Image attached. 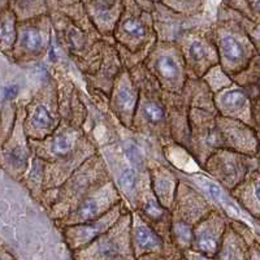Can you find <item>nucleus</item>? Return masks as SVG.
<instances>
[{
	"instance_id": "obj_1",
	"label": "nucleus",
	"mask_w": 260,
	"mask_h": 260,
	"mask_svg": "<svg viewBox=\"0 0 260 260\" xmlns=\"http://www.w3.org/2000/svg\"><path fill=\"white\" fill-rule=\"evenodd\" d=\"M207 171L222 186L233 190L246 176V166L237 151L217 150L207 159Z\"/></svg>"
},
{
	"instance_id": "obj_2",
	"label": "nucleus",
	"mask_w": 260,
	"mask_h": 260,
	"mask_svg": "<svg viewBox=\"0 0 260 260\" xmlns=\"http://www.w3.org/2000/svg\"><path fill=\"white\" fill-rule=\"evenodd\" d=\"M152 69L155 77L160 83L166 86L169 91H177L183 83V73L186 68V62L177 55V51L172 48L155 47L152 50Z\"/></svg>"
},
{
	"instance_id": "obj_3",
	"label": "nucleus",
	"mask_w": 260,
	"mask_h": 260,
	"mask_svg": "<svg viewBox=\"0 0 260 260\" xmlns=\"http://www.w3.org/2000/svg\"><path fill=\"white\" fill-rule=\"evenodd\" d=\"M219 59L221 68L228 74H236L242 71L247 56V47L242 39L233 31H222L219 37Z\"/></svg>"
},
{
	"instance_id": "obj_4",
	"label": "nucleus",
	"mask_w": 260,
	"mask_h": 260,
	"mask_svg": "<svg viewBox=\"0 0 260 260\" xmlns=\"http://www.w3.org/2000/svg\"><path fill=\"white\" fill-rule=\"evenodd\" d=\"M183 57L186 68L195 71L197 74H203L215 67L219 59V50L203 39H192L183 48Z\"/></svg>"
},
{
	"instance_id": "obj_5",
	"label": "nucleus",
	"mask_w": 260,
	"mask_h": 260,
	"mask_svg": "<svg viewBox=\"0 0 260 260\" xmlns=\"http://www.w3.org/2000/svg\"><path fill=\"white\" fill-rule=\"evenodd\" d=\"M57 118L55 117L51 104L46 102H31L27 108V117L25 121V130L26 133L32 130L36 133L34 138H45L53 133L55 127L57 126Z\"/></svg>"
},
{
	"instance_id": "obj_6",
	"label": "nucleus",
	"mask_w": 260,
	"mask_h": 260,
	"mask_svg": "<svg viewBox=\"0 0 260 260\" xmlns=\"http://www.w3.org/2000/svg\"><path fill=\"white\" fill-rule=\"evenodd\" d=\"M115 106L118 116L122 121H127V125L133 122L134 112L138 106V90L134 87L133 82L127 74H122L115 86Z\"/></svg>"
},
{
	"instance_id": "obj_7",
	"label": "nucleus",
	"mask_w": 260,
	"mask_h": 260,
	"mask_svg": "<svg viewBox=\"0 0 260 260\" xmlns=\"http://www.w3.org/2000/svg\"><path fill=\"white\" fill-rule=\"evenodd\" d=\"M222 225L221 217L217 213H211L194 233V246L206 256H212L219 250L220 228Z\"/></svg>"
},
{
	"instance_id": "obj_8",
	"label": "nucleus",
	"mask_w": 260,
	"mask_h": 260,
	"mask_svg": "<svg viewBox=\"0 0 260 260\" xmlns=\"http://www.w3.org/2000/svg\"><path fill=\"white\" fill-rule=\"evenodd\" d=\"M248 98L245 89H226L216 92L215 104L221 116L225 117H242L248 111Z\"/></svg>"
},
{
	"instance_id": "obj_9",
	"label": "nucleus",
	"mask_w": 260,
	"mask_h": 260,
	"mask_svg": "<svg viewBox=\"0 0 260 260\" xmlns=\"http://www.w3.org/2000/svg\"><path fill=\"white\" fill-rule=\"evenodd\" d=\"M110 183L108 182L106 186L102 187V190L96 194H91L90 197L83 199L80 204H78L77 210L73 213L74 219L80 222L91 221L95 220L98 216H101L99 213L103 211V207H106V203H111L112 198L116 197V191L111 189Z\"/></svg>"
},
{
	"instance_id": "obj_10",
	"label": "nucleus",
	"mask_w": 260,
	"mask_h": 260,
	"mask_svg": "<svg viewBox=\"0 0 260 260\" xmlns=\"http://www.w3.org/2000/svg\"><path fill=\"white\" fill-rule=\"evenodd\" d=\"M117 213V208H112L110 213H107L106 217L96 219L90 224H77L74 226L69 228L67 231V238L74 245H82V243L90 242L95 240L102 232L106 231V228L110 226L111 222L113 221V215Z\"/></svg>"
},
{
	"instance_id": "obj_11",
	"label": "nucleus",
	"mask_w": 260,
	"mask_h": 260,
	"mask_svg": "<svg viewBox=\"0 0 260 260\" xmlns=\"http://www.w3.org/2000/svg\"><path fill=\"white\" fill-rule=\"evenodd\" d=\"M146 34L147 29L145 22L133 16L125 17L118 26V41L129 51L139 50V43L143 42Z\"/></svg>"
},
{
	"instance_id": "obj_12",
	"label": "nucleus",
	"mask_w": 260,
	"mask_h": 260,
	"mask_svg": "<svg viewBox=\"0 0 260 260\" xmlns=\"http://www.w3.org/2000/svg\"><path fill=\"white\" fill-rule=\"evenodd\" d=\"M151 185L154 187V194L157 201L167 207L173 202L177 195L178 181L175 176L168 171L155 172L151 175Z\"/></svg>"
},
{
	"instance_id": "obj_13",
	"label": "nucleus",
	"mask_w": 260,
	"mask_h": 260,
	"mask_svg": "<svg viewBox=\"0 0 260 260\" xmlns=\"http://www.w3.org/2000/svg\"><path fill=\"white\" fill-rule=\"evenodd\" d=\"M16 43L17 46L15 48H18V51H21L22 55L26 57L37 56L46 48V38L43 32L34 26H26L21 29Z\"/></svg>"
},
{
	"instance_id": "obj_14",
	"label": "nucleus",
	"mask_w": 260,
	"mask_h": 260,
	"mask_svg": "<svg viewBox=\"0 0 260 260\" xmlns=\"http://www.w3.org/2000/svg\"><path fill=\"white\" fill-rule=\"evenodd\" d=\"M134 237H136L137 246L142 250H148V251L150 250H159L162 246L160 237L143 221H139L137 224Z\"/></svg>"
},
{
	"instance_id": "obj_15",
	"label": "nucleus",
	"mask_w": 260,
	"mask_h": 260,
	"mask_svg": "<svg viewBox=\"0 0 260 260\" xmlns=\"http://www.w3.org/2000/svg\"><path fill=\"white\" fill-rule=\"evenodd\" d=\"M77 139V132H64V133L55 134L50 146L51 155L55 157L67 156L73 151Z\"/></svg>"
},
{
	"instance_id": "obj_16",
	"label": "nucleus",
	"mask_w": 260,
	"mask_h": 260,
	"mask_svg": "<svg viewBox=\"0 0 260 260\" xmlns=\"http://www.w3.org/2000/svg\"><path fill=\"white\" fill-rule=\"evenodd\" d=\"M0 36H2V50H3V52L7 53L8 51L12 52L18 38L17 29H16V18L12 12L4 13L3 20H2Z\"/></svg>"
},
{
	"instance_id": "obj_17",
	"label": "nucleus",
	"mask_w": 260,
	"mask_h": 260,
	"mask_svg": "<svg viewBox=\"0 0 260 260\" xmlns=\"http://www.w3.org/2000/svg\"><path fill=\"white\" fill-rule=\"evenodd\" d=\"M141 111L148 124L160 125L166 121V110L159 102L143 101L141 103Z\"/></svg>"
},
{
	"instance_id": "obj_18",
	"label": "nucleus",
	"mask_w": 260,
	"mask_h": 260,
	"mask_svg": "<svg viewBox=\"0 0 260 260\" xmlns=\"http://www.w3.org/2000/svg\"><path fill=\"white\" fill-rule=\"evenodd\" d=\"M117 185L127 195L133 194L134 190L137 189V185H138V173H137V169L133 168V167H125L120 172V175H118Z\"/></svg>"
},
{
	"instance_id": "obj_19",
	"label": "nucleus",
	"mask_w": 260,
	"mask_h": 260,
	"mask_svg": "<svg viewBox=\"0 0 260 260\" xmlns=\"http://www.w3.org/2000/svg\"><path fill=\"white\" fill-rule=\"evenodd\" d=\"M173 234H175L176 240L185 246L194 242V232H192L191 226L185 221H177L173 224Z\"/></svg>"
},
{
	"instance_id": "obj_20",
	"label": "nucleus",
	"mask_w": 260,
	"mask_h": 260,
	"mask_svg": "<svg viewBox=\"0 0 260 260\" xmlns=\"http://www.w3.org/2000/svg\"><path fill=\"white\" fill-rule=\"evenodd\" d=\"M118 252V246L116 245L113 241H102L99 243V247H98V254L101 255L104 259H110V257H113Z\"/></svg>"
},
{
	"instance_id": "obj_21",
	"label": "nucleus",
	"mask_w": 260,
	"mask_h": 260,
	"mask_svg": "<svg viewBox=\"0 0 260 260\" xmlns=\"http://www.w3.org/2000/svg\"><path fill=\"white\" fill-rule=\"evenodd\" d=\"M252 191H254V197L256 198V201L260 203V178L254 182V186H252Z\"/></svg>"
},
{
	"instance_id": "obj_22",
	"label": "nucleus",
	"mask_w": 260,
	"mask_h": 260,
	"mask_svg": "<svg viewBox=\"0 0 260 260\" xmlns=\"http://www.w3.org/2000/svg\"><path fill=\"white\" fill-rule=\"evenodd\" d=\"M252 7L256 12L260 13V0H254V3H252Z\"/></svg>"
},
{
	"instance_id": "obj_23",
	"label": "nucleus",
	"mask_w": 260,
	"mask_h": 260,
	"mask_svg": "<svg viewBox=\"0 0 260 260\" xmlns=\"http://www.w3.org/2000/svg\"><path fill=\"white\" fill-rule=\"evenodd\" d=\"M194 260H211L210 257L206 256V255H198V256H195Z\"/></svg>"
},
{
	"instance_id": "obj_24",
	"label": "nucleus",
	"mask_w": 260,
	"mask_h": 260,
	"mask_svg": "<svg viewBox=\"0 0 260 260\" xmlns=\"http://www.w3.org/2000/svg\"><path fill=\"white\" fill-rule=\"evenodd\" d=\"M251 260H260V251H254V254H252L251 256Z\"/></svg>"
},
{
	"instance_id": "obj_25",
	"label": "nucleus",
	"mask_w": 260,
	"mask_h": 260,
	"mask_svg": "<svg viewBox=\"0 0 260 260\" xmlns=\"http://www.w3.org/2000/svg\"><path fill=\"white\" fill-rule=\"evenodd\" d=\"M255 37H256V38H257V41L260 42V27H259V29L256 30V32H255Z\"/></svg>"
},
{
	"instance_id": "obj_26",
	"label": "nucleus",
	"mask_w": 260,
	"mask_h": 260,
	"mask_svg": "<svg viewBox=\"0 0 260 260\" xmlns=\"http://www.w3.org/2000/svg\"><path fill=\"white\" fill-rule=\"evenodd\" d=\"M18 3H29L30 0H17Z\"/></svg>"
}]
</instances>
